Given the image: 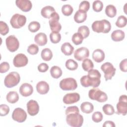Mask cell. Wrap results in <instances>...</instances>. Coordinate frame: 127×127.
I'll return each mask as SVG.
<instances>
[{
  "label": "cell",
  "mask_w": 127,
  "mask_h": 127,
  "mask_svg": "<svg viewBox=\"0 0 127 127\" xmlns=\"http://www.w3.org/2000/svg\"><path fill=\"white\" fill-rule=\"evenodd\" d=\"M88 75L83 76L80 78V83L84 87L92 86L97 87L100 84L101 73L97 69H92L88 71Z\"/></svg>",
  "instance_id": "obj_1"
},
{
  "label": "cell",
  "mask_w": 127,
  "mask_h": 127,
  "mask_svg": "<svg viewBox=\"0 0 127 127\" xmlns=\"http://www.w3.org/2000/svg\"><path fill=\"white\" fill-rule=\"evenodd\" d=\"M93 31L96 33H107L110 32L111 29L110 22L106 19L95 21L91 25Z\"/></svg>",
  "instance_id": "obj_2"
},
{
  "label": "cell",
  "mask_w": 127,
  "mask_h": 127,
  "mask_svg": "<svg viewBox=\"0 0 127 127\" xmlns=\"http://www.w3.org/2000/svg\"><path fill=\"white\" fill-rule=\"evenodd\" d=\"M66 122L72 127H80L83 123V118L78 112L70 113L66 115Z\"/></svg>",
  "instance_id": "obj_3"
},
{
  "label": "cell",
  "mask_w": 127,
  "mask_h": 127,
  "mask_svg": "<svg viewBox=\"0 0 127 127\" xmlns=\"http://www.w3.org/2000/svg\"><path fill=\"white\" fill-rule=\"evenodd\" d=\"M88 96L91 100H96L100 103L105 102L108 99L106 93L97 88L90 89L88 93Z\"/></svg>",
  "instance_id": "obj_4"
},
{
  "label": "cell",
  "mask_w": 127,
  "mask_h": 127,
  "mask_svg": "<svg viewBox=\"0 0 127 127\" xmlns=\"http://www.w3.org/2000/svg\"><path fill=\"white\" fill-rule=\"evenodd\" d=\"M20 80L19 74L17 72H11L5 77L4 85L7 88H11L17 85Z\"/></svg>",
  "instance_id": "obj_5"
},
{
  "label": "cell",
  "mask_w": 127,
  "mask_h": 127,
  "mask_svg": "<svg viewBox=\"0 0 127 127\" xmlns=\"http://www.w3.org/2000/svg\"><path fill=\"white\" fill-rule=\"evenodd\" d=\"M60 87L64 91L74 90L77 87V84L74 78L68 77L64 78L60 81Z\"/></svg>",
  "instance_id": "obj_6"
},
{
  "label": "cell",
  "mask_w": 127,
  "mask_h": 127,
  "mask_svg": "<svg viewBox=\"0 0 127 127\" xmlns=\"http://www.w3.org/2000/svg\"><path fill=\"white\" fill-rule=\"evenodd\" d=\"M26 17L23 15L18 13L14 14L10 19V23L13 28L19 29L23 27L26 23Z\"/></svg>",
  "instance_id": "obj_7"
},
{
  "label": "cell",
  "mask_w": 127,
  "mask_h": 127,
  "mask_svg": "<svg viewBox=\"0 0 127 127\" xmlns=\"http://www.w3.org/2000/svg\"><path fill=\"white\" fill-rule=\"evenodd\" d=\"M101 69L104 73V77L106 81L111 79L115 74L116 70L113 65L109 62H106L102 64Z\"/></svg>",
  "instance_id": "obj_8"
},
{
  "label": "cell",
  "mask_w": 127,
  "mask_h": 127,
  "mask_svg": "<svg viewBox=\"0 0 127 127\" xmlns=\"http://www.w3.org/2000/svg\"><path fill=\"white\" fill-rule=\"evenodd\" d=\"M5 43L7 49L11 52H15L19 47V42L14 35L8 36L5 40Z\"/></svg>",
  "instance_id": "obj_9"
},
{
  "label": "cell",
  "mask_w": 127,
  "mask_h": 127,
  "mask_svg": "<svg viewBox=\"0 0 127 127\" xmlns=\"http://www.w3.org/2000/svg\"><path fill=\"white\" fill-rule=\"evenodd\" d=\"M60 16L59 14L55 12L50 19L49 23L50 27V29L52 32H59L62 29V26L59 23Z\"/></svg>",
  "instance_id": "obj_10"
},
{
  "label": "cell",
  "mask_w": 127,
  "mask_h": 127,
  "mask_svg": "<svg viewBox=\"0 0 127 127\" xmlns=\"http://www.w3.org/2000/svg\"><path fill=\"white\" fill-rule=\"evenodd\" d=\"M117 112L123 116L127 113V97L126 95H121L119 99V102L117 104Z\"/></svg>",
  "instance_id": "obj_11"
},
{
  "label": "cell",
  "mask_w": 127,
  "mask_h": 127,
  "mask_svg": "<svg viewBox=\"0 0 127 127\" xmlns=\"http://www.w3.org/2000/svg\"><path fill=\"white\" fill-rule=\"evenodd\" d=\"M12 118L14 121L18 123H23L27 118V114L22 108H17L13 111Z\"/></svg>",
  "instance_id": "obj_12"
},
{
  "label": "cell",
  "mask_w": 127,
  "mask_h": 127,
  "mask_svg": "<svg viewBox=\"0 0 127 127\" xmlns=\"http://www.w3.org/2000/svg\"><path fill=\"white\" fill-rule=\"evenodd\" d=\"M28 62V58L23 54L20 53L16 55L13 60V64L14 66L20 67L27 65Z\"/></svg>",
  "instance_id": "obj_13"
},
{
  "label": "cell",
  "mask_w": 127,
  "mask_h": 127,
  "mask_svg": "<svg viewBox=\"0 0 127 127\" xmlns=\"http://www.w3.org/2000/svg\"><path fill=\"white\" fill-rule=\"evenodd\" d=\"M89 56V51L86 47H80L75 50L74 53V58L75 60L82 61Z\"/></svg>",
  "instance_id": "obj_14"
},
{
  "label": "cell",
  "mask_w": 127,
  "mask_h": 127,
  "mask_svg": "<svg viewBox=\"0 0 127 127\" xmlns=\"http://www.w3.org/2000/svg\"><path fill=\"white\" fill-rule=\"evenodd\" d=\"M27 110L28 113L31 116L37 115L39 111V106L37 101L30 100L27 103Z\"/></svg>",
  "instance_id": "obj_15"
},
{
  "label": "cell",
  "mask_w": 127,
  "mask_h": 127,
  "mask_svg": "<svg viewBox=\"0 0 127 127\" xmlns=\"http://www.w3.org/2000/svg\"><path fill=\"white\" fill-rule=\"evenodd\" d=\"M80 98V95L78 93H69L64 96L63 101L65 104H71L78 102Z\"/></svg>",
  "instance_id": "obj_16"
},
{
  "label": "cell",
  "mask_w": 127,
  "mask_h": 127,
  "mask_svg": "<svg viewBox=\"0 0 127 127\" xmlns=\"http://www.w3.org/2000/svg\"><path fill=\"white\" fill-rule=\"evenodd\" d=\"M17 6L24 12L30 11L32 7V4L29 0H17L15 1Z\"/></svg>",
  "instance_id": "obj_17"
},
{
  "label": "cell",
  "mask_w": 127,
  "mask_h": 127,
  "mask_svg": "<svg viewBox=\"0 0 127 127\" xmlns=\"http://www.w3.org/2000/svg\"><path fill=\"white\" fill-rule=\"evenodd\" d=\"M19 90L20 94L22 96L28 97L33 93V88L30 84L24 83L20 86Z\"/></svg>",
  "instance_id": "obj_18"
},
{
  "label": "cell",
  "mask_w": 127,
  "mask_h": 127,
  "mask_svg": "<svg viewBox=\"0 0 127 127\" xmlns=\"http://www.w3.org/2000/svg\"><path fill=\"white\" fill-rule=\"evenodd\" d=\"M49 85L45 81H41L36 85L37 91L40 94H46L49 91Z\"/></svg>",
  "instance_id": "obj_19"
},
{
  "label": "cell",
  "mask_w": 127,
  "mask_h": 127,
  "mask_svg": "<svg viewBox=\"0 0 127 127\" xmlns=\"http://www.w3.org/2000/svg\"><path fill=\"white\" fill-rule=\"evenodd\" d=\"M56 12L54 7L50 5L46 6L42 8L41 11V15L43 17L46 18L50 19L53 14Z\"/></svg>",
  "instance_id": "obj_20"
},
{
  "label": "cell",
  "mask_w": 127,
  "mask_h": 127,
  "mask_svg": "<svg viewBox=\"0 0 127 127\" xmlns=\"http://www.w3.org/2000/svg\"><path fill=\"white\" fill-rule=\"evenodd\" d=\"M105 57V55L104 51L100 49H96L92 53V58L97 63H101L103 61Z\"/></svg>",
  "instance_id": "obj_21"
},
{
  "label": "cell",
  "mask_w": 127,
  "mask_h": 127,
  "mask_svg": "<svg viewBox=\"0 0 127 127\" xmlns=\"http://www.w3.org/2000/svg\"><path fill=\"white\" fill-rule=\"evenodd\" d=\"M35 42L40 46L45 45L47 43V35L42 32H40L36 34L34 37Z\"/></svg>",
  "instance_id": "obj_22"
},
{
  "label": "cell",
  "mask_w": 127,
  "mask_h": 127,
  "mask_svg": "<svg viewBox=\"0 0 127 127\" xmlns=\"http://www.w3.org/2000/svg\"><path fill=\"white\" fill-rule=\"evenodd\" d=\"M62 52L65 56L71 55L74 51V47L68 42L64 43L61 47Z\"/></svg>",
  "instance_id": "obj_23"
},
{
  "label": "cell",
  "mask_w": 127,
  "mask_h": 127,
  "mask_svg": "<svg viewBox=\"0 0 127 127\" xmlns=\"http://www.w3.org/2000/svg\"><path fill=\"white\" fill-rule=\"evenodd\" d=\"M125 37L124 32L121 30H116L114 31L111 34V38L113 41L119 42L123 40Z\"/></svg>",
  "instance_id": "obj_24"
},
{
  "label": "cell",
  "mask_w": 127,
  "mask_h": 127,
  "mask_svg": "<svg viewBox=\"0 0 127 127\" xmlns=\"http://www.w3.org/2000/svg\"><path fill=\"white\" fill-rule=\"evenodd\" d=\"M87 18V13L85 12L77 10L74 15V20L77 23H80L84 22Z\"/></svg>",
  "instance_id": "obj_25"
},
{
  "label": "cell",
  "mask_w": 127,
  "mask_h": 127,
  "mask_svg": "<svg viewBox=\"0 0 127 127\" xmlns=\"http://www.w3.org/2000/svg\"><path fill=\"white\" fill-rule=\"evenodd\" d=\"M80 109L83 113L90 114L94 110V106L92 103L89 102H83L80 105Z\"/></svg>",
  "instance_id": "obj_26"
},
{
  "label": "cell",
  "mask_w": 127,
  "mask_h": 127,
  "mask_svg": "<svg viewBox=\"0 0 127 127\" xmlns=\"http://www.w3.org/2000/svg\"><path fill=\"white\" fill-rule=\"evenodd\" d=\"M6 99L8 103L14 104L18 101L19 95L15 91H10L6 95Z\"/></svg>",
  "instance_id": "obj_27"
},
{
  "label": "cell",
  "mask_w": 127,
  "mask_h": 127,
  "mask_svg": "<svg viewBox=\"0 0 127 127\" xmlns=\"http://www.w3.org/2000/svg\"><path fill=\"white\" fill-rule=\"evenodd\" d=\"M50 73L53 78L57 79L62 76L63 72L60 67L54 65L51 68Z\"/></svg>",
  "instance_id": "obj_28"
},
{
  "label": "cell",
  "mask_w": 127,
  "mask_h": 127,
  "mask_svg": "<svg viewBox=\"0 0 127 127\" xmlns=\"http://www.w3.org/2000/svg\"><path fill=\"white\" fill-rule=\"evenodd\" d=\"M105 13L109 17L113 18L117 14V9L116 7L112 4L108 5L105 8Z\"/></svg>",
  "instance_id": "obj_29"
},
{
  "label": "cell",
  "mask_w": 127,
  "mask_h": 127,
  "mask_svg": "<svg viewBox=\"0 0 127 127\" xmlns=\"http://www.w3.org/2000/svg\"><path fill=\"white\" fill-rule=\"evenodd\" d=\"M41 56L42 59L44 61H49L53 57V53L50 49L45 48L42 51Z\"/></svg>",
  "instance_id": "obj_30"
},
{
  "label": "cell",
  "mask_w": 127,
  "mask_h": 127,
  "mask_svg": "<svg viewBox=\"0 0 127 127\" xmlns=\"http://www.w3.org/2000/svg\"><path fill=\"white\" fill-rule=\"evenodd\" d=\"M82 67L84 70L85 71H88L93 69L94 67V64L91 60L87 58L83 61L82 63Z\"/></svg>",
  "instance_id": "obj_31"
},
{
  "label": "cell",
  "mask_w": 127,
  "mask_h": 127,
  "mask_svg": "<svg viewBox=\"0 0 127 127\" xmlns=\"http://www.w3.org/2000/svg\"><path fill=\"white\" fill-rule=\"evenodd\" d=\"M66 67L70 70H74L77 68L78 64L72 59H68L65 62Z\"/></svg>",
  "instance_id": "obj_32"
},
{
  "label": "cell",
  "mask_w": 127,
  "mask_h": 127,
  "mask_svg": "<svg viewBox=\"0 0 127 127\" xmlns=\"http://www.w3.org/2000/svg\"><path fill=\"white\" fill-rule=\"evenodd\" d=\"M78 33H80L83 37V38H86L90 34V30L89 28L85 25L80 26L78 29Z\"/></svg>",
  "instance_id": "obj_33"
},
{
  "label": "cell",
  "mask_w": 127,
  "mask_h": 127,
  "mask_svg": "<svg viewBox=\"0 0 127 127\" xmlns=\"http://www.w3.org/2000/svg\"><path fill=\"white\" fill-rule=\"evenodd\" d=\"M50 38L52 43L54 44H57L61 41V35L59 32H52L50 33Z\"/></svg>",
  "instance_id": "obj_34"
},
{
  "label": "cell",
  "mask_w": 127,
  "mask_h": 127,
  "mask_svg": "<svg viewBox=\"0 0 127 127\" xmlns=\"http://www.w3.org/2000/svg\"><path fill=\"white\" fill-rule=\"evenodd\" d=\"M127 17L124 15H120L118 17L117 21L116 22V25L119 28H123L127 25Z\"/></svg>",
  "instance_id": "obj_35"
},
{
  "label": "cell",
  "mask_w": 127,
  "mask_h": 127,
  "mask_svg": "<svg viewBox=\"0 0 127 127\" xmlns=\"http://www.w3.org/2000/svg\"><path fill=\"white\" fill-rule=\"evenodd\" d=\"M73 11V7L69 4H64L62 7V13L65 16L70 15Z\"/></svg>",
  "instance_id": "obj_36"
},
{
  "label": "cell",
  "mask_w": 127,
  "mask_h": 127,
  "mask_svg": "<svg viewBox=\"0 0 127 127\" xmlns=\"http://www.w3.org/2000/svg\"><path fill=\"white\" fill-rule=\"evenodd\" d=\"M104 113L107 115H112L115 113V110L113 106L110 104H107L104 105L102 107Z\"/></svg>",
  "instance_id": "obj_37"
},
{
  "label": "cell",
  "mask_w": 127,
  "mask_h": 127,
  "mask_svg": "<svg viewBox=\"0 0 127 127\" xmlns=\"http://www.w3.org/2000/svg\"><path fill=\"white\" fill-rule=\"evenodd\" d=\"M28 30L32 32L35 33L38 31L40 28V24L37 21H32L28 25Z\"/></svg>",
  "instance_id": "obj_38"
},
{
  "label": "cell",
  "mask_w": 127,
  "mask_h": 127,
  "mask_svg": "<svg viewBox=\"0 0 127 127\" xmlns=\"http://www.w3.org/2000/svg\"><path fill=\"white\" fill-rule=\"evenodd\" d=\"M82 36L79 33H74L72 36V41L76 45H78L82 43L83 40Z\"/></svg>",
  "instance_id": "obj_39"
},
{
  "label": "cell",
  "mask_w": 127,
  "mask_h": 127,
  "mask_svg": "<svg viewBox=\"0 0 127 127\" xmlns=\"http://www.w3.org/2000/svg\"><path fill=\"white\" fill-rule=\"evenodd\" d=\"M92 8H93V9L95 12H98L101 11L103 8V2L99 0L94 1L92 4Z\"/></svg>",
  "instance_id": "obj_40"
},
{
  "label": "cell",
  "mask_w": 127,
  "mask_h": 127,
  "mask_svg": "<svg viewBox=\"0 0 127 127\" xmlns=\"http://www.w3.org/2000/svg\"><path fill=\"white\" fill-rule=\"evenodd\" d=\"M9 32V27L7 24L2 21H0V33L2 35H5Z\"/></svg>",
  "instance_id": "obj_41"
},
{
  "label": "cell",
  "mask_w": 127,
  "mask_h": 127,
  "mask_svg": "<svg viewBox=\"0 0 127 127\" xmlns=\"http://www.w3.org/2000/svg\"><path fill=\"white\" fill-rule=\"evenodd\" d=\"M90 8V3L86 0L82 1L79 5V10L86 12Z\"/></svg>",
  "instance_id": "obj_42"
},
{
  "label": "cell",
  "mask_w": 127,
  "mask_h": 127,
  "mask_svg": "<svg viewBox=\"0 0 127 127\" xmlns=\"http://www.w3.org/2000/svg\"><path fill=\"white\" fill-rule=\"evenodd\" d=\"M27 51L29 54L34 55L38 53L39 48L37 45L33 44L28 46Z\"/></svg>",
  "instance_id": "obj_43"
},
{
  "label": "cell",
  "mask_w": 127,
  "mask_h": 127,
  "mask_svg": "<svg viewBox=\"0 0 127 127\" xmlns=\"http://www.w3.org/2000/svg\"><path fill=\"white\" fill-rule=\"evenodd\" d=\"M92 119L95 123H99L103 119V115L100 112H95L92 116Z\"/></svg>",
  "instance_id": "obj_44"
},
{
  "label": "cell",
  "mask_w": 127,
  "mask_h": 127,
  "mask_svg": "<svg viewBox=\"0 0 127 127\" xmlns=\"http://www.w3.org/2000/svg\"><path fill=\"white\" fill-rule=\"evenodd\" d=\"M9 112V108L6 104H1L0 105V115L5 116Z\"/></svg>",
  "instance_id": "obj_45"
},
{
  "label": "cell",
  "mask_w": 127,
  "mask_h": 127,
  "mask_svg": "<svg viewBox=\"0 0 127 127\" xmlns=\"http://www.w3.org/2000/svg\"><path fill=\"white\" fill-rule=\"evenodd\" d=\"M9 64L7 62H2L0 64V72L5 73L9 69Z\"/></svg>",
  "instance_id": "obj_46"
},
{
  "label": "cell",
  "mask_w": 127,
  "mask_h": 127,
  "mask_svg": "<svg viewBox=\"0 0 127 127\" xmlns=\"http://www.w3.org/2000/svg\"><path fill=\"white\" fill-rule=\"evenodd\" d=\"M73 112H79V110L78 108L76 106H69L68 107L66 110H65V115L70 113H73Z\"/></svg>",
  "instance_id": "obj_47"
},
{
  "label": "cell",
  "mask_w": 127,
  "mask_h": 127,
  "mask_svg": "<svg viewBox=\"0 0 127 127\" xmlns=\"http://www.w3.org/2000/svg\"><path fill=\"white\" fill-rule=\"evenodd\" d=\"M49 68L48 65L46 63H41L38 66V70L41 72H45Z\"/></svg>",
  "instance_id": "obj_48"
},
{
  "label": "cell",
  "mask_w": 127,
  "mask_h": 127,
  "mask_svg": "<svg viewBox=\"0 0 127 127\" xmlns=\"http://www.w3.org/2000/svg\"><path fill=\"white\" fill-rule=\"evenodd\" d=\"M127 59H125L122 60L120 64V68L123 72H127Z\"/></svg>",
  "instance_id": "obj_49"
},
{
  "label": "cell",
  "mask_w": 127,
  "mask_h": 127,
  "mask_svg": "<svg viewBox=\"0 0 127 127\" xmlns=\"http://www.w3.org/2000/svg\"><path fill=\"white\" fill-rule=\"evenodd\" d=\"M116 126L114 123L111 121H107L103 125V127H115Z\"/></svg>",
  "instance_id": "obj_50"
}]
</instances>
